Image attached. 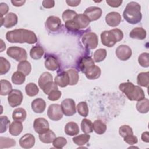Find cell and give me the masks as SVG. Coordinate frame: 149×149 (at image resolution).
I'll return each instance as SVG.
<instances>
[{
    "label": "cell",
    "instance_id": "obj_1",
    "mask_svg": "<svg viewBox=\"0 0 149 149\" xmlns=\"http://www.w3.org/2000/svg\"><path fill=\"white\" fill-rule=\"evenodd\" d=\"M6 38L10 43L33 44L37 41L36 34L31 30L24 29H15L8 31L6 34Z\"/></svg>",
    "mask_w": 149,
    "mask_h": 149
},
{
    "label": "cell",
    "instance_id": "obj_2",
    "mask_svg": "<svg viewBox=\"0 0 149 149\" xmlns=\"http://www.w3.org/2000/svg\"><path fill=\"white\" fill-rule=\"evenodd\" d=\"M119 90L130 101H140L145 98L144 92L138 86L134 85L131 82L122 83L119 86Z\"/></svg>",
    "mask_w": 149,
    "mask_h": 149
},
{
    "label": "cell",
    "instance_id": "obj_3",
    "mask_svg": "<svg viewBox=\"0 0 149 149\" xmlns=\"http://www.w3.org/2000/svg\"><path fill=\"white\" fill-rule=\"evenodd\" d=\"M123 16L130 24H136L139 23L142 19L140 5L133 1L128 3L123 12Z\"/></svg>",
    "mask_w": 149,
    "mask_h": 149
},
{
    "label": "cell",
    "instance_id": "obj_4",
    "mask_svg": "<svg viewBox=\"0 0 149 149\" xmlns=\"http://www.w3.org/2000/svg\"><path fill=\"white\" fill-rule=\"evenodd\" d=\"M123 37V32L119 29L105 30L101 34L102 44L108 47H113L116 42L121 41Z\"/></svg>",
    "mask_w": 149,
    "mask_h": 149
},
{
    "label": "cell",
    "instance_id": "obj_5",
    "mask_svg": "<svg viewBox=\"0 0 149 149\" xmlns=\"http://www.w3.org/2000/svg\"><path fill=\"white\" fill-rule=\"evenodd\" d=\"M6 54L18 62L24 61L27 58L26 51L24 48L17 46H12L8 48Z\"/></svg>",
    "mask_w": 149,
    "mask_h": 149
},
{
    "label": "cell",
    "instance_id": "obj_6",
    "mask_svg": "<svg viewBox=\"0 0 149 149\" xmlns=\"http://www.w3.org/2000/svg\"><path fill=\"white\" fill-rule=\"evenodd\" d=\"M81 41L84 47L88 49L96 48L98 44V36L93 32H87L84 34L81 37Z\"/></svg>",
    "mask_w": 149,
    "mask_h": 149
},
{
    "label": "cell",
    "instance_id": "obj_7",
    "mask_svg": "<svg viewBox=\"0 0 149 149\" xmlns=\"http://www.w3.org/2000/svg\"><path fill=\"white\" fill-rule=\"evenodd\" d=\"M61 109L63 113L66 116H71L76 112L74 101L71 98L63 100L61 102Z\"/></svg>",
    "mask_w": 149,
    "mask_h": 149
},
{
    "label": "cell",
    "instance_id": "obj_8",
    "mask_svg": "<svg viewBox=\"0 0 149 149\" xmlns=\"http://www.w3.org/2000/svg\"><path fill=\"white\" fill-rule=\"evenodd\" d=\"M63 112L60 105L57 104H51L49 106L47 110L48 118L53 121H58L63 117Z\"/></svg>",
    "mask_w": 149,
    "mask_h": 149
},
{
    "label": "cell",
    "instance_id": "obj_9",
    "mask_svg": "<svg viewBox=\"0 0 149 149\" xmlns=\"http://www.w3.org/2000/svg\"><path fill=\"white\" fill-rule=\"evenodd\" d=\"M23 96L22 91L19 90L13 89L9 94L8 101L9 105L12 107H16L22 104Z\"/></svg>",
    "mask_w": 149,
    "mask_h": 149
},
{
    "label": "cell",
    "instance_id": "obj_10",
    "mask_svg": "<svg viewBox=\"0 0 149 149\" xmlns=\"http://www.w3.org/2000/svg\"><path fill=\"white\" fill-rule=\"evenodd\" d=\"M115 54L118 59L124 61L128 60L131 57L132 51L129 46L122 44L117 47Z\"/></svg>",
    "mask_w": 149,
    "mask_h": 149
},
{
    "label": "cell",
    "instance_id": "obj_11",
    "mask_svg": "<svg viewBox=\"0 0 149 149\" xmlns=\"http://www.w3.org/2000/svg\"><path fill=\"white\" fill-rule=\"evenodd\" d=\"M33 128L37 133L41 134L49 129V125L47 120L44 118H38L34 120Z\"/></svg>",
    "mask_w": 149,
    "mask_h": 149
},
{
    "label": "cell",
    "instance_id": "obj_12",
    "mask_svg": "<svg viewBox=\"0 0 149 149\" xmlns=\"http://www.w3.org/2000/svg\"><path fill=\"white\" fill-rule=\"evenodd\" d=\"M62 23L59 17L55 16H49L45 22V27L50 31H58L61 27Z\"/></svg>",
    "mask_w": 149,
    "mask_h": 149
},
{
    "label": "cell",
    "instance_id": "obj_13",
    "mask_svg": "<svg viewBox=\"0 0 149 149\" xmlns=\"http://www.w3.org/2000/svg\"><path fill=\"white\" fill-rule=\"evenodd\" d=\"M102 9L100 8L90 6L85 10L83 14L88 17L90 22H93L99 19L102 15Z\"/></svg>",
    "mask_w": 149,
    "mask_h": 149
},
{
    "label": "cell",
    "instance_id": "obj_14",
    "mask_svg": "<svg viewBox=\"0 0 149 149\" xmlns=\"http://www.w3.org/2000/svg\"><path fill=\"white\" fill-rule=\"evenodd\" d=\"M121 15L116 12H111L105 16V22L111 27L118 26L121 22Z\"/></svg>",
    "mask_w": 149,
    "mask_h": 149
},
{
    "label": "cell",
    "instance_id": "obj_15",
    "mask_svg": "<svg viewBox=\"0 0 149 149\" xmlns=\"http://www.w3.org/2000/svg\"><path fill=\"white\" fill-rule=\"evenodd\" d=\"M34 144L35 137L30 133L25 134L19 140V144L20 147L25 149H29L33 147Z\"/></svg>",
    "mask_w": 149,
    "mask_h": 149
},
{
    "label": "cell",
    "instance_id": "obj_16",
    "mask_svg": "<svg viewBox=\"0 0 149 149\" xmlns=\"http://www.w3.org/2000/svg\"><path fill=\"white\" fill-rule=\"evenodd\" d=\"M95 65L94 61L93 59L90 56H83L79 59L78 62V68L84 73L87 69L90 68L92 66Z\"/></svg>",
    "mask_w": 149,
    "mask_h": 149
},
{
    "label": "cell",
    "instance_id": "obj_17",
    "mask_svg": "<svg viewBox=\"0 0 149 149\" xmlns=\"http://www.w3.org/2000/svg\"><path fill=\"white\" fill-rule=\"evenodd\" d=\"M45 67L47 69L51 71L56 70L59 67V63L57 58L54 55H48L44 62Z\"/></svg>",
    "mask_w": 149,
    "mask_h": 149
},
{
    "label": "cell",
    "instance_id": "obj_18",
    "mask_svg": "<svg viewBox=\"0 0 149 149\" xmlns=\"http://www.w3.org/2000/svg\"><path fill=\"white\" fill-rule=\"evenodd\" d=\"M31 106L33 112L37 113H41L45 109L46 103L43 99L38 98L34 99L32 101Z\"/></svg>",
    "mask_w": 149,
    "mask_h": 149
},
{
    "label": "cell",
    "instance_id": "obj_19",
    "mask_svg": "<svg viewBox=\"0 0 149 149\" xmlns=\"http://www.w3.org/2000/svg\"><path fill=\"white\" fill-rule=\"evenodd\" d=\"M18 22L17 15L12 12H9L3 18V26L5 28H11L15 26Z\"/></svg>",
    "mask_w": 149,
    "mask_h": 149
},
{
    "label": "cell",
    "instance_id": "obj_20",
    "mask_svg": "<svg viewBox=\"0 0 149 149\" xmlns=\"http://www.w3.org/2000/svg\"><path fill=\"white\" fill-rule=\"evenodd\" d=\"M84 73L85 74L86 77L89 80H95L100 77L101 70L100 67L98 66H92L87 69Z\"/></svg>",
    "mask_w": 149,
    "mask_h": 149
},
{
    "label": "cell",
    "instance_id": "obj_21",
    "mask_svg": "<svg viewBox=\"0 0 149 149\" xmlns=\"http://www.w3.org/2000/svg\"><path fill=\"white\" fill-rule=\"evenodd\" d=\"M69 76L66 72H62L55 77V83L61 87H65L69 85Z\"/></svg>",
    "mask_w": 149,
    "mask_h": 149
},
{
    "label": "cell",
    "instance_id": "obj_22",
    "mask_svg": "<svg viewBox=\"0 0 149 149\" xmlns=\"http://www.w3.org/2000/svg\"><path fill=\"white\" fill-rule=\"evenodd\" d=\"M23 128V127L22 122L15 120L9 125V132L11 135L13 136H17L22 133Z\"/></svg>",
    "mask_w": 149,
    "mask_h": 149
},
{
    "label": "cell",
    "instance_id": "obj_23",
    "mask_svg": "<svg viewBox=\"0 0 149 149\" xmlns=\"http://www.w3.org/2000/svg\"><path fill=\"white\" fill-rule=\"evenodd\" d=\"M65 133L70 136L77 135L79 133V127L78 125L74 122H68L65 126Z\"/></svg>",
    "mask_w": 149,
    "mask_h": 149
},
{
    "label": "cell",
    "instance_id": "obj_24",
    "mask_svg": "<svg viewBox=\"0 0 149 149\" xmlns=\"http://www.w3.org/2000/svg\"><path fill=\"white\" fill-rule=\"evenodd\" d=\"M129 36L133 39L142 40L146 37V31L142 27H135L131 30Z\"/></svg>",
    "mask_w": 149,
    "mask_h": 149
},
{
    "label": "cell",
    "instance_id": "obj_25",
    "mask_svg": "<svg viewBox=\"0 0 149 149\" xmlns=\"http://www.w3.org/2000/svg\"><path fill=\"white\" fill-rule=\"evenodd\" d=\"M56 138L55 133L49 129L43 133L39 134V139L40 141L45 144H49L53 142L54 139Z\"/></svg>",
    "mask_w": 149,
    "mask_h": 149
},
{
    "label": "cell",
    "instance_id": "obj_26",
    "mask_svg": "<svg viewBox=\"0 0 149 149\" xmlns=\"http://www.w3.org/2000/svg\"><path fill=\"white\" fill-rule=\"evenodd\" d=\"M79 26L80 29H85L90 24V21L84 14H77L73 19Z\"/></svg>",
    "mask_w": 149,
    "mask_h": 149
},
{
    "label": "cell",
    "instance_id": "obj_27",
    "mask_svg": "<svg viewBox=\"0 0 149 149\" xmlns=\"http://www.w3.org/2000/svg\"><path fill=\"white\" fill-rule=\"evenodd\" d=\"M44 54V49L40 45L34 46L30 51V56L32 59L34 60H38L41 59L43 56Z\"/></svg>",
    "mask_w": 149,
    "mask_h": 149
},
{
    "label": "cell",
    "instance_id": "obj_28",
    "mask_svg": "<svg viewBox=\"0 0 149 149\" xmlns=\"http://www.w3.org/2000/svg\"><path fill=\"white\" fill-rule=\"evenodd\" d=\"M53 81V77L52 74L47 72H44L41 74L38 79V84L40 88L43 89L44 87L49 82Z\"/></svg>",
    "mask_w": 149,
    "mask_h": 149
},
{
    "label": "cell",
    "instance_id": "obj_29",
    "mask_svg": "<svg viewBox=\"0 0 149 149\" xmlns=\"http://www.w3.org/2000/svg\"><path fill=\"white\" fill-rule=\"evenodd\" d=\"M27 116L26 110L23 108H16L12 113V119L14 120L23 122Z\"/></svg>",
    "mask_w": 149,
    "mask_h": 149
},
{
    "label": "cell",
    "instance_id": "obj_30",
    "mask_svg": "<svg viewBox=\"0 0 149 149\" xmlns=\"http://www.w3.org/2000/svg\"><path fill=\"white\" fill-rule=\"evenodd\" d=\"M137 83L142 87H148L149 84V72H141L137 77Z\"/></svg>",
    "mask_w": 149,
    "mask_h": 149
},
{
    "label": "cell",
    "instance_id": "obj_31",
    "mask_svg": "<svg viewBox=\"0 0 149 149\" xmlns=\"http://www.w3.org/2000/svg\"><path fill=\"white\" fill-rule=\"evenodd\" d=\"M17 71L23 73L25 76H28L31 70V66L29 62L27 61H23L20 62L17 65Z\"/></svg>",
    "mask_w": 149,
    "mask_h": 149
},
{
    "label": "cell",
    "instance_id": "obj_32",
    "mask_svg": "<svg viewBox=\"0 0 149 149\" xmlns=\"http://www.w3.org/2000/svg\"><path fill=\"white\" fill-rule=\"evenodd\" d=\"M137 110L141 113H146L149 111V100L147 98H143L136 104Z\"/></svg>",
    "mask_w": 149,
    "mask_h": 149
},
{
    "label": "cell",
    "instance_id": "obj_33",
    "mask_svg": "<svg viewBox=\"0 0 149 149\" xmlns=\"http://www.w3.org/2000/svg\"><path fill=\"white\" fill-rule=\"evenodd\" d=\"M90 138V135L87 133H85V134H81L80 135L74 136L72 139V140L74 144H76L77 146H81L87 144L89 141Z\"/></svg>",
    "mask_w": 149,
    "mask_h": 149
},
{
    "label": "cell",
    "instance_id": "obj_34",
    "mask_svg": "<svg viewBox=\"0 0 149 149\" xmlns=\"http://www.w3.org/2000/svg\"><path fill=\"white\" fill-rule=\"evenodd\" d=\"M1 91L0 94L1 95H6L12 90V86L10 83L6 80H1Z\"/></svg>",
    "mask_w": 149,
    "mask_h": 149
},
{
    "label": "cell",
    "instance_id": "obj_35",
    "mask_svg": "<svg viewBox=\"0 0 149 149\" xmlns=\"http://www.w3.org/2000/svg\"><path fill=\"white\" fill-rule=\"evenodd\" d=\"M93 130L97 134H102L107 130V126L102 120H96L93 123Z\"/></svg>",
    "mask_w": 149,
    "mask_h": 149
},
{
    "label": "cell",
    "instance_id": "obj_36",
    "mask_svg": "<svg viewBox=\"0 0 149 149\" xmlns=\"http://www.w3.org/2000/svg\"><path fill=\"white\" fill-rule=\"evenodd\" d=\"M12 81L13 84L16 85L22 84L26 80V76L19 71L14 72L11 77Z\"/></svg>",
    "mask_w": 149,
    "mask_h": 149
},
{
    "label": "cell",
    "instance_id": "obj_37",
    "mask_svg": "<svg viewBox=\"0 0 149 149\" xmlns=\"http://www.w3.org/2000/svg\"><path fill=\"white\" fill-rule=\"evenodd\" d=\"M66 72L68 74V76H69V85H70V86L76 85L78 83L79 79V76L78 72L76 70L73 69L68 70Z\"/></svg>",
    "mask_w": 149,
    "mask_h": 149
},
{
    "label": "cell",
    "instance_id": "obj_38",
    "mask_svg": "<svg viewBox=\"0 0 149 149\" xmlns=\"http://www.w3.org/2000/svg\"><path fill=\"white\" fill-rule=\"evenodd\" d=\"M26 94L29 97H34L39 92V88L34 83H29L25 87Z\"/></svg>",
    "mask_w": 149,
    "mask_h": 149
},
{
    "label": "cell",
    "instance_id": "obj_39",
    "mask_svg": "<svg viewBox=\"0 0 149 149\" xmlns=\"http://www.w3.org/2000/svg\"><path fill=\"white\" fill-rule=\"evenodd\" d=\"M81 129L84 133H90L93 131V123L87 119H83L81 122Z\"/></svg>",
    "mask_w": 149,
    "mask_h": 149
},
{
    "label": "cell",
    "instance_id": "obj_40",
    "mask_svg": "<svg viewBox=\"0 0 149 149\" xmlns=\"http://www.w3.org/2000/svg\"><path fill=\"white\" fill-rule=\"evenodd\" d=\"M16 145V141L8 137H0V148L2 149L3 148H9L13 147Z\"/></svg>",
    "mask_w": 149,
    "mask_h": 149
},
{
    "label": "cell",
    "instance_id": "obj_41",
    "mask_svg": "<svg viewBox=\"0 0 149 149\" xmlns=\"http://www.w3.org/2000/svg\"><path fill=\"white\" fill-rule=\"evenodd\" d=\"M94 61L95 62H100L104 61L107 56V51L104 48H100L94 53Z\"/></svg>",
    "mask_w": 149,
    "mask_h": 149
},
{
    "label": "cell",
    "instance_id": "obj_42",
    "mask_svg": "<svg viewBox=\"0 0 149 149\" xmlns=\"http://www.w3.org/2000/svg\"><path fill=\"white\" fill-rule=\"evenodd\" d=\"M77 111L79 114L83 117H87L88 114V108L86 102L81 101L79 102L77 107Z\"/></svg>",
    "mask_w": 149,
    "mask_h": 149
},
{
    "label": "cell",
    "instance_id": "obj_43",
    "mask_svg": "<svg viewBox=\"0 0 149 149\" xmlns=\"http://www.w3.org/2000/svg\"><path fill=\"white\" fill-rule=\"evenodd\" d=\"M10 68L9 62L5 58H0V74L2 75L8 72Z\"/></svg>",
    "mask_w": 149,
    "mask_h": 149
},
{
    "label": "cell",
    "instance_id": "obj_44",
    "mask_svg": "<svg viewBox=\"0 0 149 149\" xmlns=\"http://www.w3.org/2000/svg\"><path fill=\"white\" fill-rule=\"evenodd\" d=\"M138 62L141 66L148 68L149 66V54L147 52L141 54L139 56Z\"/></svg>",
    "mask_w": 149,
    "mask_h": 149
},
{
    "label": "cell",
    "instance_id": "obj_45",
    "mask_svg": "<svg viewBox=\"0 0 149 149\" xmlns=\"http://www.w3.org/2000/svg\"><path fill=\"white\" fill-rule=\"evenodd\" d=\"M77 15V13L73 10L70 9H66L62 13V19L63 20L66 22L69 20H71L74 19V17Z\"/></svg>",
    "mask_w": 149,
    "mask_h": 149
},
{
    "label": "cell",
    "instance_id": "obj_46",
    "mask_svg": "<svg viewBox=\"0 0 149 149\" xmlns=\"http://www.w3.org/2000/svg\"><path fill=\"white\" fill-rule=\"evenodd\" d=\"M119 133L123 138L129 134H133V132L130 126L129 125H122L119 129Z\"/></svg>",
    "mask_w": 149,
    "mask_h": 149
},
{
    "label": "cell",
    "instance_id": "obj_47",
    "mask_svg": "<svg viewBox=\"0 0 149 149\" xmlns=\"http://www.w3.org/2000/svg\"><path fill=\"white\" fill-rule=\"evenodd\" d=\"M66 144L67 140L63 137H56L53 141V146L56 148H62Z\"/></svg>",
    "mask_w": 149,
    "mask_h": 149
},
{
    "label": "cell",
    "instance_id": "obj_48",
    "mask_svg": "<svg viewBox=\"0 0 149 149\" xmlns=\"http://www.w3.org/2000/svg\"><path fill=\"white\" fill-rule=\"evenodd\" d=\"M0 120H1L0 132H1V133H2L3 132H5L6 131L8 126H9L10 120H9L8 118L6 116H1L0 118Z\"/></svg>",
    "mask_w": 149,
    "mask_h": 149
},
{
    "label": "cell",
    "instance_id": "obj_49",
    "mask_svg": "<svg viewBox=\"0 0 149 149\" xmlns=\"http://www.w3.org/2000/svg\"><path fill=\"white\" fill-rule=\"evenodd\" d=\"M65 27L69 31H76L79 29H80L78 24L73 19L66 22L65 23Z\"/></svg>",
    "mask_w": 149,
    "mask_h": 149
},
{
    "label": "cell",
    "instance_id": "obj_50",
    "mask_svg": "<svg viewBox=\"0 0 149 149\" xmlns=\"http://www.w3.org/2000/svg\"><path fill=\"white\" fill-rule=\"evenodd\" d=\"M58 90V88L57 84L53 81L48 83L42 89L44 93L45 94H48V95L49 94L50 92H51L52 90Z\"/></svg>",
    "mask_w": 149,
    "mask_h": 149
},
{
    "label": "cell",
    "instance_id": "obj_51",
    "mask_svg": "<svg viewBox=\"0 0 149 149\" xmlns=\"http://www.w3.org/2000/svg\"><path fill=\"white\" fill-rule=\"evenodd\" d=\"M61 95H62V93L61 91L58 90H54L49 93L48 96V99L52 101H57L61 98Z\"/></svg>",
    "mask_w": 149,
    "mask_h": 149
},
{
    "label": "cell",
    "instance_id": "obj_52",
    "mask_svg": "<svg viewBox=\"0 0 149 149\" xmlns=\"http://www.w3.org/2000/svg\"><path fill=\"white\" fill-rule=\"evenodd\" d=\"M124 141L129 145H133L138 142L137 137L133 134H129L123 137Z\"/></svg>",
    "mask_w": 149,
    "mask_h": 149
},
{
    "label": "cell",
    "instance_id": "obj_53",
    "mask_svg": "<svg viewBox=\"0 0 149 149\" xmlns=\"http://www.w3.org/2000/svg\"><path fill=\"white\" fill-rule=\"evenodd\" d=\"M107 3L113 8H118L120 6L122 3V1L121 0H107Z\"/></svg>",
    "mask_w": 149,
    "mask_h": 149
},
{
    "label": "cell",
    "instance_id": "obj_54",
    "mask_svg": "<svg viewBox=\"0 0 149 149\" xmlns=\"http://www.w3.org/2000/svg\"><path fill=\"white\" fill-rule=\"evenodd\" d=\"M9 10L8 5L3 2L0 3V12H1V17H3L4 15H6Z\"/></svg>",
    "mask_w": 149,
    "mask_h": 149
},
{
    "label": "cell",
    "instance_id": "obj_55",
    "mask_svg": "<svg viewBox=\"0 0 149 149\" xmlns=\"http://www.w3.org/2000/svg\"><path fill=\"white\" fill-rule=\"evenodd\" d=\"M42 6L47 9L53 8L55 6V1L53 0H44L42 1Z\"/></svg>",
    "mask_w": 149,
    "mask_h": 149
},
{
    "label": "cell",
    "instance_id": "obj_56",
    "mask_svg": "<svg viewBox=\"0 0 149 149\" xmlns=\"http://www.w3.org/2000/svg\"><path fill=\"white\" fill-rule=\"evenodd\" d=\"M66 3L70 6H72V7H74V6H78L80 2L81 1H72V0H67L66 1Z\"/></svg>",
    "mask_w": 149,
    "mask_h": 149
},
{
    "label": "cell",
    "instance_id": "obj_57",
    "mask_svg": "<svg viewBox=\"0 0 149 149\" xmlns=\"http://www.w3.org/2000/svg\"><path fill=\"white\" fill-rule=\"evenodd\" d=\"M141 138L143 141L148 143L149 142V133L148 132H143L141 134Z\"/></svg>",
    "mask_w": 149,
    "mask_h": 149
},
{
    "label": "cell",
    "instance_id": "obj_58",
    "mask_svg": "<svg viewBox=\"0 0 149 149\" xmlns=\"http://www.w3.org/2000/svg\"><path fill=\"white\" fill-rule=\"evenodd\" d=\"M26 2V1H11V3L13 4L15 6H21L24 4Z\"/></svg>",
    "mask_w": 149,
    "mask_h": 149
},
{
    "label": "cell",
    "instance_id": "obj_59",
    "mask_svg": "<svg viewBox=\"0 0 149 149\" xmlns=\"http://www.w3.org/2000/svg\"><path fill=\"white\" fill-rule=\"evenodd\" d=\"M0 41H1V52H2L3 50L6 48V45L5 44H4L3 45H2L3 44V40L2 39H1Z\"/></svg>",
    "mask_w": 149,
    "mask_h": 149
}]
</instances>
